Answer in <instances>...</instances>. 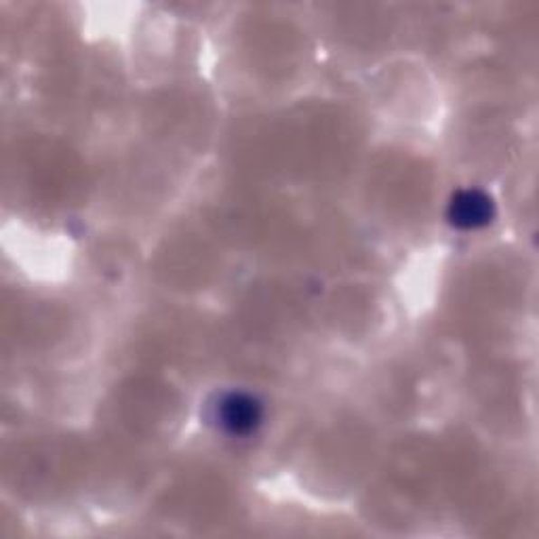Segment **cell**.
<instances>
[{"instance_id":"cell-1","label":"cell","mask_w":539,"mask_h":539,"mask_svg":"<svg viewBox=\"0 0 539 539\" xmlns=\"http://www.w3.org/2000/svg\"><path fill=\"white\" fill-rule=\"evenodd\" d=\"M453 221L458 226L474 228L489 219V200L483 194L466 192L453 200Z\"/></svg>"},{"instance_id":"cell-2","label":"cell","mask_w":539,"mask_h":539,"mask_svg":"<svg viewBox=\"0 0 539 539\" xmlns=\"http://www.w3.org/2000/svg\"><path fill=\"white\" fill-rule=\"evenodd\" d=\"M257 422V407L256 403L243 396H232L224 403V423L234 432L253 428Z\"/></svg>"}]
</instances>
